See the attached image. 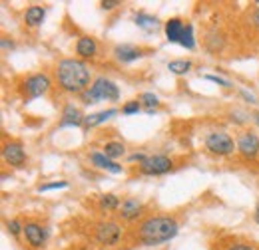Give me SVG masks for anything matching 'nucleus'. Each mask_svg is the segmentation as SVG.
<instances>
[{
	"instance_id": "6e6552de",
	"label": "nucleus",
	"mask_w": 259,
	"mask_h": 250,
	"mask_svg": "<svg viewBox=\"0 0 259 250\" xmlns=\"http://www.w3.org/2000/svg\"><path fill=\"white\" fill-rule=\"evenodd\" d=\"M50 90V78L46 74H34L24 80V92L28 97H40Z\"/></svg>"
},
{
	"instance_id": "72a5a7b5",
	"label": "nucleus",
	"mask_w": 259,
	"mask_h": 250,
	"mask_svg": "<svg viewBox=\"0 0 259 250\" xmlns=\"http://www.w3.org/2000/svg\"><path fill=\"white\" fill-rule=\"evenodd\" d=\"M2 48L4 50H8V48L12 50V44H8V38H2Z\"/></svg>"
},
{
	"instance_id": "f8f14e48",
	"label": "nucleus",
	"mask_w": 259,
	"mask_h": 250,
	"mask_svg": "<svg viewBox=\"0 0 259 250\" xmlns=\"http://www.w3.org/2000/svg\"><path fill=\"white\" fill-rule=\"evenodd\" d=\"M142 50L140 48H136V46H132V44H118L116 48H114V56H116V60L122 64H130V62H136L138 58H142Z\"/></svg>"
},
{
	"instance_id": "473e14b6",
	"label": "nucleus",
	"mask_w": 259,
	"mask_h": 250,
	"mask_svg": "<svg viewBox=\"0 0 259 250\" xmlns=\"http://www.w3.org/2000/svg\"><path fill=\"white\" fill-rule=\"evenodd\" d=\"M251 22H253V24H255V26L259 28V8L255 10V12H253V16H251Z\"/></svg>"
},
{
	"instance_id": "a211bd4d",
	"label": "nucleus",
	"mask_w": 259,
	"mask_h": 250,
	"mask_svg": "<svg viewBox=\"0 0 259 250\" xmlns=\"http://www.w3.org/2000/svg\"><path fill=\"white\" fill-rule=\"evenodd\" d=\"M140 213H142V205L138 203V199H126V201L122 203V207H120V215H122L124 220L138 219Z\"/></svg>"
},
{
	"instance_id": "4468645a",
	"label": "nucleus",
	"mask_w": 259,
	"mask_h": 250,
	"mask_svg": "<svg viewBox=\"0 0 259 250\" xmlns=\"http://www.w3.org/2000/svg\"><path fill=\"white\" fill-rule=\"evenodd\" d=\"M80 125H84V115L80 113V109L74 105H66L60 127H80Z\"/></svg>"
},
{
	"instance_id": "1a4fd4ad",
	"label": "nucleus",
	"mask_w": 259,
	"mask_h": 250,
	"mask_svg": "<svg viewBox=\"0 0 259 250\" xmlns=\"http://www.w3.org/2000/svg\"><path fill=\"white\" fill-rule=\"evenodd\" d=\"M2 157H4V161H6L8 165H12V167H22L24 161H26V151H24L22 143L10 141V143H6V145L2 147Z\"/></svg>"
},
{
	"instance_id": "bb28decb",
	"label": "nucleus",
	"mask_w": 259,
	"mask_h": 250,
	"mask_svg": "<svg viewBox=\"0 0 259 250\" xmlns=\"http://www.w3.org/2000/svg\"><path fill=\"white\" fill-rule=\"evenodd\" d=\"M6 228H8V232H10L12 236H18L20 232H24V226H20L18 220H8V222H6Z\"/></svg>"
},
{
	"instance_id": "4be33fe9",
	"label": "nucleus",
	"mask_w": 259,
	"mask_h": 250,
	"mask_svg": "<svg viewBox=\"0 0 259 250\" xmlns=\"http://www.w3.org/2000/svg\"><path fill=\"white\" fill-rule=\"evenodd\" d=\"M167 70L171 74H176V76H184V74H188L192 70V62L190 60H174V62L167 64Z\"/></svg>"
},
{
	"instance_id": "cd10ccee",
	"label": "nucleus",
	"mask_w": 259,
	"mask_h": 250,
	"mask_svg": "<svg viewBox=\"0 0 259 250\" xmlns=\"http://www.w3.org/2000/svg\"><path fill=\"white\" fill-rule=\"evenodd\" d=\"M203 78L209 80V82H213V84H218V86H222V88H231V82L226 80V78H220V76H213V74H207Z\"/></svg>"
},
{
	"instance_id": "f257e3e1",
	"label": "nucleus",
	"mask_w": 259,
	"mask_h": 250,
	"mask_svg": "<svg viewBox=\"0 0 259 250\" xmlns=\"http://www.w3.org/2000/svg\"><path fill=\"white\" fill-rule=\"evenodd\" d=\"M180 232V224L169 217H150L138 226V240L146 246L169 242Z\"/></svg>"
},
{
	"instance_id": "7c9ffc66",
	"label": "nucleus",
	"mask_w": 259,
	"mask_h": 250,
	"mask_svg": "<svg viewBox=\"0 0 259 250\" xmlns=\"http://www.w3.org/2000/svg\"><path fill=\"white\" fill-rule=\"evenodd\" d=\"M239 94H241V97L245 99V101H249V103H255L257 99H255V95L249 94V92H245V90H239Z\"/></svg>"
},
{
	"instance_id": "c756f323",
	"label": "nucleus",
	"mask_w": 259,
	"mask_h": 250,
	"mask_svg": "<svg viewBox=\"0 0 259 250\" xmlns=\"http://www.w3.org/2000/svg\"><path fill=\"white\" fill-rule=\"evenodd\" d=\"M226 250H253V246H249V244H245V242H237V244L227 246Z\"/></svg>"
},
{
	"instance_id": "c9c22d12",
	"label": "nucleus",
	"mask_w": 259,
	"mask_h": 250,
	"mask_svg": "<svg viewBox=\"0 0 259 250\" xmlns=\"http://www.w3.org/2000/svg\"><path fill=\"white\" fill-rule=\"evenodd\" d=\"M257 6H259V0H257Z\"/></svg>"
},
{
	"instance_id": "6ab92c4d",
	"label": "nucleus",
	"mask_w": 259,
	"mask_h": 250,
	"mask_svg": "<svg viewBox=\"0 0 259 250\" xmlns=\"http://www.w3.org/2000/svg\"><path fill=\"white\" fill-rule=\"evenodd\" d=\"M44 18H46V8H42V6H38V4H34L30 6L26 12H24V20H26V24L28 26H40L42 22H44Z\"/></svg>"
},
{
	"instance_id": "423d86ee",
	"label": "nucleus",
	"mask_w": 259,
	"mask_h": 250,
	"mask_svg": "<svg viewBox=\"0 0 259 250\" xmlns=\"http://www.w3.org/2000/svg\"><path fill=\"white\" fill-rule=\"evenodd\" d=\"M96 240L104 246H114L118 244L120 236H122V226L118 222H112V220H106V222H100L96 226Z\"/></svg>"
},
{
	"instance_id": "aec40b11",
	"label": "nucleus",
	"mask_w": 259,
	"mask_h": 250,
	"mask_svg": "<svg viewBox=\"0 0 259 250\" xmlns=\"http://www.w3.org/2000/svg\"><path fill=\"white\" fill-rule=\"evenodd\" d=\"M120 207H122V203L114 193H106V195L100 197V209L102 211H116Z\"/></svg>"
},
{
	"instance_id": "20e7f679",
	"label": "nucleus",
	"mask_w": 259,
	"mask_h": 250,
	"mask_svg": "<svg viewBox=\"0 0 259 250\" xmlns=\"http://www.w3.org/2000/svg\"><path fill=\"white\" fill-rule=\"evenodd\" d=\"M205 147H207L209 153L222 155V157L231 155V153L237 149L235 141L231 139V135L226 133V131H211V133L205 137Z\"/></svg>"
},
{
	"instance_id": "b1692460",
	"label": "nucleus",
	"mask_w": 259,
	"mask_h": 250,
	"mask_svg": "<svg viewBox=\"0 0 259 250\" xmlns=\"http://www.w3.org/2000/svg\"><path fill=\"white\" fill-rule=\"evenodd\" d=\"M180 46H184L186 50H194L195 48V36H194V26H192V24H188V28H186L182 40H180Z\"/></svg>"
},
{
	"instance_id": "39448f33",
	"label": "nucleus",
	"mask_w": 259,
	"mask_h": 250,
	"mask_svg": "<svg viewBox=\"0 0 259 250\" xmlns=\"http://www.w3.org/2000/svg\"><path fill=\"white\" fill-rule=\"evenodd\" d=\"M174 167L171 159L165 155H148V159L140 165V171L142 175H148V177H160L169 173Z\"/></svg>"
},
{
	"instance_id": "2f4dec72",
	"label": "nucleus",
	"mask_w": 259,
	"mask_h": 250,
	"mask_svg": "<svg viewBox=\"0 0 259 250\" xmlns=\"http://www.w3.org/2000/svg\"><path fill=\"white\" fill-rule=\"evenodd\" d=\"M128 159L132 161V163H134V161H138V163L142 165V163H144V161L148 159V155H144V153H134V155H130Z\"/></svg>"
},
{
	"instance_id": "9d476101",
	"label": "nucleus",
	"mask_w": 259,
	"mask_h": 250,
	"mask_svg": "<svg viewBox=\"0 0 259 250\" xmlns=\"http://www.w3.org/2000/svg\"><path fill=\"white\" fill-rule=\"evenodd\" d=\"M24 236L28 240V244L34 248H42L46 242V230L38 224V222H26L24 226Z\"/></svg>"
},
{
	"instance_id": "a878e982",
	"label": "nucleus",
	"mask_w": 259,
	"mask_h": 250,
	"mask_svg": "<svg viewBox=\"0 0 259 250\" xmlns=\"http://www.w3.org/2000/svg\"><path fill=\"white\" fill-rule=\"evenodd\" d=\"M140 109H142V103L140 101H128L122 107V113L124 115H136V113H140Z\"/></svg>"
},
{
	"instance_id": "7ed1b4c3",
	"label": "nucleus",
	"mask_w": 259,
	"mask_h": 250,
	"mask_svg": "<svg viewBox=\"0 0 259 250\" xmlns=\"http://www.w3.org/2000/svg\"><path fill=\"white\" fill-rule=\"evenodd\" d=\"M84 99L90 101V103L102 101V99H106V101H118L120 99V88L112 80H108V78H98L96 82L84 92Z\"/></svg>"
},
{
	"instance_id": "c85d7f7f",
	"label": "nucleus",
	"mask_w": 259,
	"mask_h": 250,
	"mask_svg": "<svg viewBox=\"0 0 259 250\" xmlns=\"http://www.w3.org/2000/svg\"><path fill=\"white\" fill-rule=\"evenodd\" d=\"M118 4H120V2H118V0H104V2H102V4H100V6H102V8H104V10H114V8H116V6H118Z\"/></svg>"
},
{
	"instance_id": "ddd939ff",
	"label": "nucleus",
	"mask_w": 259,
	"mask_h": 250,
	"mask_svg": "<svg viewBox=\"0 0 259 250\" xmlns=\"http://www.w3.org/2000/svg\"><path fill=\"white\" fill-rule=\"evenodd\" d=\"M90 161H92V165H94V167L102 169V171H108V173H114V175L122 173V165H118L114 159L106 157L102 151H94V153L90 155Z\"/></svg>"
},
{
	"instance_id": "0eeeda50",
	"label": "nucleus",
	"mask_w": 259,
	"mask_h": 250,
	"mask_svg": "<svg viewBox=\"0 0 259 250\" xmlns=\"http://www.w3.org/2000/svg\"><path fill=\"white\" fill-rule=\"evenodd\" d=\"M235 145H237L239 155L245 157V159H255V157L259 155V137L253 131L241 133V135L237 137Z\"/></svg>"
},
{
	"instance_id": "dca6fc26",
	"label": "nucleus",
	"mask_w": 259,
	"mask_h": 250,
	"mask_svg": "<svg viewBox=\"0 0 259 250\" xmlns=\"http://www.w3.org/2000/svg\"><path fill=\"white\" fill-rule=\"evenodd\" d=\"M114 115H118V109H116V107H110V109H104V111H98V113H90V115L84 117V125L90 129V127L106 123V121L112 119Z\"/></svg>"
},
{
	"instance_id": "f704fd0d",
	"label": "nucleus",
	"mask_w": 259,
	"mask_h": 250,
	"mask_svg": "<svg viewBox=\"0 0 259 250\" xmlns=\"http://www.w3.org/2000/svg\"><path fill=\"white\" fill-rule=\"evenodd\" d=\"M253 219H255V222L259 224V203L255 205V213H253Z\"/></svg>"
},
{
	"instance_id": "393cba45",
	"label": "nucleus",
	"mask_w": 259,
	"mask_h": 250,
	"mask_svg": "<svg viewBox=\"0 0 259 250\" xmlns=\"http://www.w3.org/2000/svg\"><path fill=\"white\" fill-rule=\"evenodd\" d=\"M68 187V181H54V183H48V185H40L38 193H48V191H58V189Z\"/></svg>"
},
{
	"instance_id": "2eb2a0df",
	"label": "nucleus",
	"mask_w": 259,
	"mask_h": 250,
	"mask_svg": "<svg viewBox=\"0 0 259 250\" xmlns=\"http://www.w3.org/2000/svg\"><path fill=\"white\" fill-rule=\"evenodd\" d=\"M98 52V46H96V40L90 38V36H84L76 42V54L80 58H94Z\"/></svg>"
},
{
	"instance_id": "f03ea898",
	"label": "nucleus",
	"mask_w": 259,
	"mask_h": 250,
	"mask_svg": "<svg viewBox=\"0 0 259 250\" xmlns=\"http://www.w3.org/2000/svg\"><path fill=\"white\" fill-rule=\"evenodd\" d=\"M56 76H58L60 88L70 94H82L90 84L88 66L82 60H74V58L60 60L56 66Z\"/></svg>"
},
{
	"instance_id": "9b49d317",
	"label": "nucleus",
	"mask_w": 259,
	"mask_h": 250,
	"mask_svg": "<svg viewBox=\"0 0 259 250\" xmlns=\"http://www.w3.org/2000/svg\"><path fill=\"white\" fill-rule=\"evenodd\" d=\"M186 28H188V22H184L182 18H169V20L165 22V26H163L167 42H171V44H180V40H182V36H184Z\"/></svg>"
},
{
	"instance_id": "412c9836",
	"label": "nucleus",
	"mask_w": 259,
	"mask_h": 250,
	"mask_svg": "<svg viewBox=\"0 0 259 250\" xmlns=\"http://www.w3.org/2000/svg\"><path fill=\"white\" fill-rule=\"evenodd\" d=\"M102 153L106 157H110V159H118V157H122L126 153V147L120 141H110V143H106V147H104Z\"/></svg>"
},
{
	"instance_id": "5701e85b",
	"label": "nucleus",
	"mask_w": 259,
	"mask_h": 250,
	"mask_svg": "<svg viewBox=\"0 0 259 250\" xmlns=\"http://www.w3.org/2000/svg\"><path fill=\"white\" fill-rule=\"evenodd\" d=\"M140 103L148 109V113H152L160 105V99H158V95L152 94V92H144V94L140 95Z\"/></svg>"
},
{
	"instance_id": "f3484780",
	"label": "nucleus",
	"mask_w": 259,
	"mask_h": 250,
	"mask_svg": "<svg viewBox=\"0 0 259 250\" xmlns=\"http://www.w3.org/2000/svg\"><path fill=\"white\" fill-rule=\"evenodd\" d=\"M134 24H136L138 28H142V30L154 32V30H158V26H160V20H158L156 16H152V14H146V12H138V14L134 16Z\"/></svg>"
}]
</instances>
